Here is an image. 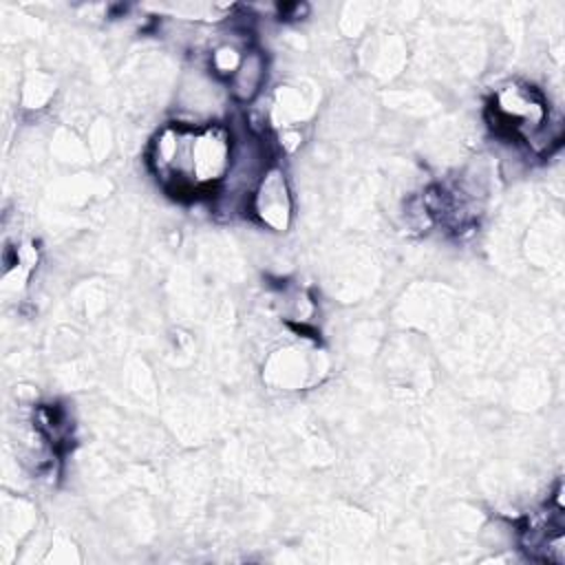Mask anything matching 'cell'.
<instances>
[{
	"label": "cell",
	"mask_w": 565,
	"mask_h": 565,
	"mask_svg": "<svg viewBox=\"0 0 565 565\" xmlns=\"http://www.w3.org/2000/svg\"><path fill=\"white\" fill-rule=\"evenodd\" d=\"M152 166L177 194L214 188L232 170V141L218 126H168L154 141Z\"/></svg>",
	"instance_id": "obj_1"
}]
</instances>
